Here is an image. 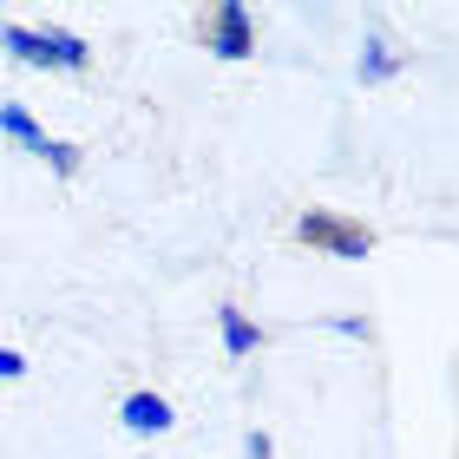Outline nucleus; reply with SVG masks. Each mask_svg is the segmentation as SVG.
<instances>
[{"instance_id": "f03ea898", "label": "nucleus", "mask_w": 459, "mask_h": 459, "mask_svg": "<svg viewBox=\"0 0 459 459\" xmlns=\"http://www.w3.org/2000/svg\"><path fill=\"white\" fill-rule=\"evenodd\" d=\"M296 243L316 249V256H335V263H361L374 249V230L342 211H308V217H296Z\"/></svg>"}, {"instance_id": "39448f33", "label": "nucleus", "mask_w": 459, "mask_h": 459, "mask_svg": "<svg viewBox=\"0 0 459 459\" xmlns=\"http://www.w3.org/2000/svg\"><path fill=\"white\" fill-rule=\"evenodd\" d=\"M217 322H223V348H230V354H256V348H263V328L249 322L237 302H223V308H217Z\"/></svg>"}, {"instance_id": "423d86ee", "label": "nucleus", "mask_w": 459, "mask_h": 459, "mask_svg": "<svg viewBox=\"0 0 459 459\" xmlns=\"http://www.w3.org/2000/svg\"><path fill=\"white\" fill-rule=\"evenodd\" d=\"M0 132H7V138H20V144L33 152V158L47 152V132H39V125H33L27 112H20V106H0Z\"/></svg>"}, {"instance_id": "7ed1b4c3", "label": "nucleus", "mask_w": 459, "mask_h": 459, "mask_svg": "<svg viewBox=\"0 0 459 459\" xmlns=\"http://www.w3.org/2000/svg\"><path fill=\"white\" fill-rule=\"evenodd\" d=\"M197 39L217 59H249L256 53V20H249L243 0H217L211 13H197Z\"/></svg>"}, {"instance_id": "6e6552de", "label": "nucleus", "mask_w": 459, "mask_h": 459, "mask_svg": "<svg viewBox=\"0 0 459 459\" xmlns=\"http://www.w3.org/2000/svg\"><path fill=\"white\" fill-rule=\"evenodd\" d=\"M39 158H47L59 178H73V171H79V144H66V138H47V152H39Z\"/></svg>"}, {"instance_id": "0eeeda50", "label": "nucleus", "mask_w": 459, "mask_h": 459, "mask_svg": "<svg viewBox=\"0 0 459 459\" xmlns=\"http://www.w3.org/2000/svg\"><path fill=\"white\" fill-rule=\"evenodd\" d=\"M394 66H401V59L387 53V39H368V59H361V79H368V86H381Z\"/></svg>"}, {"instance_id": "1a4fd4ad", "label": "nucleus", "mask_w": 459, "mask_h": 459, "mask_svg": "<svg viewBox=\"0 0 459 459\" xmlns=\"http://www.w3.org/2000/svg\"><path fill=\"white\" fill-rule=\"evenodd\" d=\"M20 374H27V361H20L13 348H0V381H20Z\"/></svg>"}, {"instance_id": "f257e3e1", "label": "nucleus", "mask_w": 459, "mask_h": 459, "mask_svg": "<svg viewBox=\"0 0 459 459\" xmlns=\"http://www.w3.org/2000/svg\"><path fill=\"white\" fill-rule=\"evenodd\" d=\"M0 47H7L20 66H39V73H86L92 66V47L66 27H0Z\"/></svg>"}, {"instance_id": "20e7f679", "label": "nucleus", "mask_w": 459, "mask_h": 459, "mask_svg": "<svg viewBox=\"0 0 459 459\" xmlns=\"http://www.w3.org/2000/svg\"><path fill=\"white\" fill-rule=\"evenodd\" d=\"M125 427L132 433H164L171 427V401H164V394H125Z\"/></svg>"}]
</instances>
